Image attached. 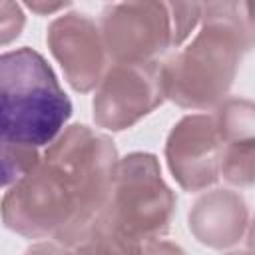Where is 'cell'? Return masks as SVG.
<instances>
[{"label": "cell", "mask_w": 255, "mask_h": 255, "mask_svg": "<svg viewBox=\"0 0 255 255\" xmlns=\"http://www.w3.org/2000/svg\"><path fill=\"white\" fill-rule=\"evenodd\" d=\"M108 173V141L74 126L46 149L28 175L4 191L2 221L24 237L54 235L72 243L90 231Z\"/></svg>", "instance_id": "cell-1"}, {"label": "cell", "mask_w": 255, "mask_h": 255, "mask_svg": "<svg viewBox=\"0 0 255 255\" xmlns=\"http://www.w3.org/2000/svg\"><path fill=\"white\" fill-rule=\"evenodd\" d=\"M72 116V104L48 62L32 48L0 58L2 145L40 151L50 147Z\"/></svg>", "instance_id": "cell-2"}, {"label": "cell", "mask_w": 255, "mask_h": 255, "mask_svg": "<svg viewBox=\"0 0 255 255\" xmlns=\"http://www.w3.org/2000/svg\"><path fill=\"white\" fill-rule=\"evenodd\" d=\"M116 217L124 225L120 233H157L167 225L171 195L157 177L155 163L147 157H131L118 173Z\"/></svg>", "instance_id": "cell-3"}, {"label": "cell", "mask_w": 255, "mask_h": 255, "mask_svg": "<svg viewBox=\"0 0 255 255\" xmlns=\"http://www.w3.org/2000/svg\"><path fill=\"white\" fill-rule=\"evenodd\" d=\"M169 163L185 187H201L215 181L217 135L209 118H187L169 139Z\"/></svg>", "instance_id": "cell-4"}, {"label": "cell", "mask_w": 255, "mask_h": 255, "mask_svg": "<svg viewBox=\"0 0 255 255\" xmlns=\"http://www.w3.org/2000/svg\"><path fill=\"white\" fill-rule=\"evenodd\" d=\"M48 42L66 68L70 82L80 90H88L96 82L102 64V50L92 22L78 14L60 18L50 26Z\"/></svg>", "instance_id": "cell-5"}, {"label": "cell", "mask_w": 255, "mask_h": 255, "mask_svg": "<svg viewBox=\"0 0 255 255\" xmlns=\"http://www.w3.org/2000/svg\"><path fill=\"white\" fill-rule=\"evenodd\" d=\"M153 106V84L137 68H118L98 98V120L106 126H126Z\"/></svg>", "instance_id": "cell-6"}, {"label": "cell", "mask_w": 255, "mask_h": 255, "mask_svg": "<svg viewBox=\"0 0 255 255\" xmlns=\"http://www.w3.org/2000/svg\"><path fill=\"white\" fill-rule=\"evenodd\" d=\"M225 126L231 143L225 175L235 183H249L255 173V106L245 102L229 104Z\"/></svg>", "instance_id": "cell-7"}, {"label": "cell", "mask_w": 255, "mask_h": 255, "mask_svg": "<svg viewBox=\"0 0 255 255\" xmlns=\"http://www.w3.org/2000/svg\"><path fill=\"white\" fill-rule=\"evenodd\" d=\"M22 24H24V16L20 12V6L8 0L0 2V36L4 46L20 34Z\"/></svg>", "instance_id": "cell-8"}, {"label": "cell", "mask_w": 255, "mask_h": 255, "mask_svg": "<svg viewBox=\"0 0 255 255\" xmlns=\"http://www.w3.org/2000/svg\"><path fill=\"white\" fill-rule=\"evenodd\" d=\"M149 255H179L173 247H167V245H163V247H157V249H151L149 251Z\"/></svg>", "instance_id": "cell-9"}]
</instances>
